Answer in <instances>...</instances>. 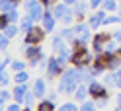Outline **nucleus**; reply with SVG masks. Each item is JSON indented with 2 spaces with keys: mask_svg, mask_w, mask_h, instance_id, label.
Wrapping results in <instances>:
<instances>
[{
  "mask_svg": "<svg viewBox=\"0 0 121 111\" xmlns=\"http://www.w3.org/2000/svg\"><path fill=\"white\" fill-rule=\"evenodd\" d=\"M72 98H74V101H78V103L90 99V88H88V84H86V82H82V84L76 88V92L72 94Z\"/></svg>",
  "mask_w": 121,
  "mask_h": 111,
  "instance_id": "9d476101",
  "label": "nucleus"
},
{
  "mask_svg": "<svg viewBox=\"0 0 121 111\" xmlns=\"http://www.w3.org/2000/svg\"><path fill=\"white\" fill-rule=\"evenodd\" d=\"M53 16H55L57 20H60V18H63L65 16V14H69L70 10H72V6H69V4H65V2H57L55 6H53Z\"/></svg>",
  "mask_w": 121,
  "mask_h": 111,
  "instance_id": "4468645a",
  "label": "nucleus"
},
{
  "mask_svg": "<svg viewBox=\"0 0 121 111\" xmlns=\"http://www.w3.org/2000/svg\"><path fill=\"white\" fill-rule=\"evenodd\" d=\"M108 101H109V98H100V99H96V105L98 107H105V105H108Z\"/></svg>",
  "mask_w": 121,
  "mask_h": 111,
  "instance_id": "ea45409f",
  "label": "nucleus"
},
{
  "mask_svg": "<svg viewBox=\"0 0 121 111\" xmlns=\"http://www.w3.org/2000/svg\"><path fill=\"white\" fill-rule=\"evenodd\" d=\"M88 88H90V98H92V99H100V98H109L108 86H105L104 82H98L96 78L88 82Z\"/></svg>",
  "mask_w": 121,
  "mask_h": 111,
  "instance_id": "20e7f679",
  "label": "nucleus"
},
{
  "mask_svg": "<svg viewBox=\"0 0 121 111\" xmlns=\"http://www.w3.org/2000/svg\"><path fill=\"white\" fill-rule=\"evenodd\" d=\"M115 88H119V90H121V68L115 70Z\"/></svg>",
  "mask_w": 121,
  "mask_h": 111,
  "instance_id": "58836bf2",
  "label": "nucleus"
},
{
  "mask_svg": "<svg viewBox=\"0 0 121 111\" xmlns=\"http://www.w3.org/2000/svg\"><path fill=\"white\" fill-rule=\"evenodd\" d=\"M57 109V103L51 101L49 98H43L39 103H37V111H55Z\"/></svg>",
  "mask_w": 121,
  "mask_h": 111,
  "instance_id": "412c9836",
  "label": "nucleus"
},
{
  "mask_svg": "<svg viewBox=\"0 0 121 111\" xmlns=\"http://www.w3.org/2000/svg\"><path fill=\"white\" fill-rule=\"evenodd\" d=\"M102 8L108 10V12H117L119 10V0H104Z\"/></svg>",
  "mask_w": 121,
  "mask_h": 111,
  "instance_id": "c85d7f7f",
  "label": "nucleus"
},
{
  "mask_svg": "<svg viewBox=\"0 0 121 111\" xmlns=\"http://www.w3.org/2000/svg\"><path fill=\"white\" fill-rule=\"evenodd\" d=\"M96 107H98V105H96V99H92V98L80 103V111H94Z\"/></svg>",
  "mask_w": 121,
  "mask_h": 111,
  "instance_id": "72a5a7b5",
  "label": "nucleus"
},
{
  "mask_svg": "<svg viewBox=\"0 0 121 111\" xmlns=\"http://www.w3.org/2000/svg\"><path fill=\"white\" fill-rule=\"evenodd\" d=\"M113 39H117V41H119V45H121V29L113 31Z\"/></svg>",
  "mask_w": 121,
  "mask_h": 111,
  "instance_id": "37998d69",
  "label": "nucleus"
},
{
  "mask_svg": "<svg viewBox=\"0 0 121 111\" xmlns=\"http://www.w3.org/2000/svg\"><path fill=\"white\" fill-rule=\"evenodd\" d=\"M117 12H119V16H121V6H119V10H117Z\"/></svg>",
  "mask_w": 121,
  "mask_h": 111,
  "instance_id": "de8ad7c7",
  "label": "nucleus"
},
{
  "mask_svg": "<svg viewBox=\"0 0 121 111\" xmlns=\"http://www.w3.org/2000/svg\"><path fill=\"white\" fill-rule=\"evenodd\" d=\"M20 31H22V29H20V24H18V21H12V24H8L6 29H2V33L8 35L10 39H16V35H18Z\"/></svg>",
  "mask_w": 121,
  "mask_h": 111,
  "instance_id": "aec40b11",
  "label": "nucleus"
},
{
  "mask_svg": "<svg viewBox=\"0 0 121 111\" xmlns=\"http://www.w3.org/2000/svg\"><path fill=\"white\" fill-rule=\"evenodd\" d=\"M14 8H18V4L14 2V0H0V12H10V10H14Z\"/></svg>",
  "mask_w": 121,
  "mask_h": 111,
  "instance_id": "c756f323",
  "label": "nucleus"
},
{
  "mask_svg": "<svg viewBox=\"0 0 121 111\" xmlns=\"http://www.w3.org/2000/svg\"><path fill=\"white\" fill-rule=\"evenodd\" d=\"M8 24H10V20L6 18V14H2V12H0V31L8 27Z\"/></svg>",
  "mask_w": 121,
  "mask_h": 111,
  "instance_id": "e433bc0d",
  "label": "nucleus"
},
{
  "mask_svg": "<svg viewBox=\"0 0 121 111\" xmlns=\"http://www.w3.org/2000/svg\"><path fill=\"white\" fill-rule=\"evenodd\" d=\"M31 90L37 95V99L47 98V84H45V78H35L33 84H31Z\"/></svg>",
  "mask_w": 121,
  "mask_h": 111,
  "instance_id": "1a4fd4ad",
  "label": "nucleus"
},
{
  "mask_svg": "<svg viewBox=\"0 0 121 111\" xmlns=\"http://www.w3.org/2000/svg\"><path fill=\"white\" fill-rule=\"evenodd\" d=\"M104 84L108 88H115V70H105L104 72Z\"/></svg>",
  "mask_w": 121,
  "mask_h": 111,
  "instance_id": "5701e85b",
  "label": "nucleus"
},
{
  "mask_svg": "<svg viewBox=\"0 0 121 111\" xmlns=\"http://www.w3.org/2000/svg\"><path fill=\"white\" fill-rule=\"evenodd\" d=\"M41 4L45 6V8H53V6L57 4V0H41Z\"/></svg>",
  "mask_w": 121,
  "mask_h": 111,
  "instance_id": "a19ab883",
  "label": "nucleus"
},
{
  "mask_svg": "<svg viewBox=\"0 0 121 111\" xmlns=\"http://www.w3.org/2000/svg\"><path fill=\"white\" fill-rule=\"evenodd\" d=\"M22 6H24V10H26L27 14H33L35 10H39L43 4H41V0H24Z\"/></svg>",
  "mask_w": 121,
  "mask_h": 111,
  "instance_id": "a211bd4d",
  "label": "nucleus"
},
{
  "mask_svg": "<svg viewBox=\"0 0 121 111\" xmlns=\"http://www.w3.org/2000/svg\"><path fill=\"white\" fill-rule=\"evenodd\" d=\"M102 4H104V0H90V10H98V8H102Z\"/></svg>",
  "mask_w": 121,
  "mask_h": 111,
  "instance_id": "4c0bfd02",
  "label": "nucleus"
},
{
  "mask_svg": "<svg viewBox=\"0 0 121 111\" xmlns=\"http://www.w3.org/2000/svg\"><path fill=\"white\" fill-rule=\"evenodd\" d=\"M12 82H14V78L8 74V68H6V70H0V88H8Z\"/></svg>",
  "mask_w": 121,
  "mask_h": 111,
  "instance_id": "393cba45",
  "label": "nucleus"
},
{
  "mask_svg": "<svg viewBox=\"0 0 121 111\" xmlns=\"http://www.w3.org/2000/svg\"><path fill=\"white\" fill-rule=\"evenodd\" d=\"M66 45V39H65V37H63V33H57L55 37H53V39H51V47H53V51H55V53H57V51H60V49H63Z\"/></svg>",
  "mask_w": 121,
  "mask_h": 111,
  "instance_id": "6ab92c4d",
  "label": "nucleus"
},
{
  "mask_svg": "<svg viewBox=\"0 0 121 111\" xmlns=\"http://www.w3.org/2000/svg\"><path fill=\"white\" fill-rule=\"evenodd\" d=\"M60 111H80V103L76 101H66V103H60V107H59Z\"/></svg>",
  "mask_w": 121,
  "mask_h": 111,
  "instance_id": "2f4dec72",
  "label": "nucleus"
},
{
  "mask_svg": "<svg viewBox=\"0 0 121 111\" xmlns=\"http://www.w3.org/2000/svg\"><path fill=\"white\" fill-rule=\"evenodd\" d=\"M60 33H63V37H65L69 43H72V41H74V37H76V33H74V27H72V25H63Z\"/></svg>",
  "mask_w": 121,
  "mask_h": 111,
  "instance_id": "b1692460",
  "label": "nucleus"
},
{
  "mask_svg": "<svg viewBox=\"0 0 121 111\" xmlns=\"http://www.w3.org/2000/svg\"><path fill=\"white\" fill-rule=\"evenodd\" d=\"M57 21L59 20L53 16V10L47 8V10H45V16H43V20L39 21V24L45 27V31H47V33H53V31H55V27H57Z\"/></svg>",
  "mask_w": 121,
  "mask_h": 111,
  "instance_id": "0eeeda50",
  "label": "nucleus"
},
{
  "mask_svg": "<svg viewBox=\"0 0 121 111\" xmlns=\"http://www.w3.org/2000/svg\"><path fill=\"white\" fill-rule=\"evenodd\" d=\"M117 53H119V55H121V45H119V49H117Z\"/></svg>",
  "mask_w": 121,
  "mask_h": 111,
  "instance_id": "49530a36",
  "label": "nucleus"
},
{
  "mask_svg": "<svg viewBox=\"0 0 121 111\" xmlns=\"http://www.w3.org/2000/svg\"><path fill=\"white\" fill-rule=\"evenodd\" d=\"M27 90H29V84H14V90H12V94H14V101L24 103Z\"/></svg>",
  "mask_w": 121,
  "mask_h": 111,
  "instance_id": "f8f14e48",
  "label": "nucleus"
},
{
  "mask_svg": "<svg viewBox=\"0 0 121 111\" xmlns=\"http://www.w3.org/2000/svg\"><path fill=\"white\" fill-rule=\"evenodd\" d=\"M59 21H60L63 25H74V24H76V14H74V10H70L69 14H65Z\"/></svg>",
  "mask_w": 121,
  "mask_h": 111,
  "instance_id": "a878e982",
  "label": "nucleus"
},
{
  "mask_svg": "<svg viewBox=\"0 0 121 111\" xmlns=\"http://www.w3.org/2000/svg\"><path fill=\"white\" fill-rule=\"evenodd\" d=\"M105 16H108V10H104V8H98V10H92V14H90V16H88V25L90 27H92L94 29V31H96V29L98 27H102V24H104V18Z\"/></svg>",
  "mask_w": 121,
  "mask_h": 111,
  "instance_id": "423d86ee",
  "label": "nucleus"
},
{
  "mask_svg": "<svg viewBox=\"0 0 121 111\" xmlns=\"http://www.w3.org/2000/svg\"><path fill=\"white\" fill-rule=\"evenodd\" d=\"M117 49H119V41H117V39H111V41L105 43V51H104V53L113 55V53H117Z\"/></svg>",
  "mask_w": 121,
  "mask_h": 111,
  "instance_id": "7c9ffc66",
  "label": "nucleus"
},
{
  "mask_svg": "<svg viewBox=\"0 0 121 111\" xmlns=\"http://www.w3.org/2000/svg\"><path fill=\"white\" fill-rule=\"evenodd\" d=\"M119 4H121V0H119Z\"/></svg>",
  "mask_w": 121,
  "mask_h": 111,
  "instance_id": "09e8293b",
  "label": "nucleus"
},
{
  "mask_svg": "<svg viewBox=\"0 0 121 111\" xmlns=\"http://www.w3.org/2000/svg\"><path fill=\"white\" fill-rule=\"evenodd\" d=\"M2 14H4V12H2ZM6 18L10 20V24H12V21H18V24H20V20H22L18 8H14V10H10V12H6Z\"/></svg>",
  "mask_w": 121,
  "mask_h": 111,
  "instance_id": "f704fd0d",
  "label": "nucleus"
},
{
  "mask_svg": "<svg viewBox=\"0 0 121 111\" xmlns=\"http://www.w3.org/2000/svg\"><path fill=\"white\" fill-rule=\"evenodd\" d=\"M94 53L88 47H80V49H72V57H70V64H74L76 68H84L94 62Z\"/></svg>",
  "mask_w": 121,
  "mask_h": 111,
  "instance_id": "f257e3e1",
  "label": "nucleus"
},
{
  "mask_svg": "<svg viewBox=\"0 0 121 111\" xmlns=\"http://www.w3.org/2000/svg\"><path fill=\"white\" fill-rule=\"evenodd\" d=\"M10 37L8 35H4V33H0V51L2 53H8V49H10Z\"/></svg>",
  "mask_w": 121,
  "mask_h": 111,
  "instance_id": "473e14b6",
  "label": "nucleus"
},
{
  "mask_svg": "<svg viewBox=\"0 0 121 111\" xmlns=\"http://www.w3.org/2000/svg\"><path fill=\"white\" fill-rule=\"evenodd\" d=\"M27 82H29V74H27V70L14 72V84H27Z\"/></svg>",
  "mask_w": 121,
  "mask_h": 111,
  "instance_id": "4be33fe9",
  "label": "nucleus"
},
{
  "mask_svg": "<svg viewBox=\"0 0 121 111\" xmlns=\"http://www.w3.org/2000/svg\"><path fill=\"white\" fill-rule=\"evenodd\" d=\"M113 39V33L109 31H94V37H92V53L94 55H102L105 51V43Z\"/></svg>",
  "mask_w": 121,
  "mask_h": 111,
  "instance_id": "f03ea898",
  "label": "nucleus"
},
{
  "mask_svg": "<svg viewBox=\"0 0 121 111\" xmlns=\"http://www.w3.org/2000/svg\"><path fill=\"white\" fill-rule=\"evenodd\" d=\"M55 55H57V58H59V62L66 68V64L70 62V57H72V47H66V45H65L60 51H57Z\"/></svg>",
  "mask_w": 121,
  "mask_h": 111,
  "instance_id": "ddd939ff",
  "label": "nucleus"
},
{
  "mask_svg": "<svg viewBox=\"0 0 121 111\" xmlns=\"http://www.w3.org/2000/svg\"><path fill=\"white\" fill-rule=\"evenodd\" d=\"M65 70V66L59 62V58L57 55H53V57H47V68H45V72H47V78H59L60 74H63Z\"/></svg>",
  "mask_w": 121,
  "mask_h": 111,
  "instance_id": "39448f33",
  "label": "nucleus"
},
{
  "mask_svg": "<svg viewBox=\"0 0 121 111\" xmlns=\"http://www.w3.org/2000/svg\"><path fill=\"white\" fill-rule=\"evenodd\" d=\"M115 101H117V111H121V92L115 95Z\"/></svg>",
  "mask_w": 121,
  "mask_h": 111,
  "instance_id": "c03bdc74",
  "label": "nucleus"
},
{
  "mask_svg": "<svg viewBox=\"0 0 121 111\" xmlns=\"http://www.w3.org/2000/svg\"><path fill=\"white\" fill-rule=\"evenodd\" d=\"M35 24H37V21L33 20V16L26 12V16H22V20H20V29H22V33H27Z\"/></svg>",
  "mask_w": 121,
  "mask_h": 111,
  "instance_id": "2eb2a0df",
  "label": "nucleus"
},
{
  "mask_svg": "<svg viewBox=\"0 0 121 111\" xmlns=\"http://www.w3.org/2000/svg\"><path fill=\"white\" fill-rule=\"evenodd\" d=\"M63 2H65V4H69V6H74V4L78 2V0H63Z\"/></svg>",
  "mask_w": 121,
  "mask_h": 111,
  "instance_id": "a18cd8bd",
  "label": "nucleus"
},
{
  "mask_svg": "<svg viewBox=\"0 0 121 111\" xmlns=\"http://www.w3.org/2000/svg\"><path fill=\"white\" fill-rule=\"evenodd\" d=\"M35 99H37V95L33 94L31 88H29L27 94H26V99H24V107H26V109H31V107H33V103H35Z\"/></svg>",
  "mask_w": 121,
  "mask_h": 111,
  "instance_id": "bb28decb",
  "label": "nucleus"
},
{
  "mask_svg": "<svg viewBox=\"0 0 121 111\" xmlns=\"http://www.w3.org/2000/svg\"><path fill=\"white\" fill-rule=\"evenodd\" d=\"M82 82H78V80H66V82H63V80H59V86H57V90L60 94H65V95H72L74 92H76V88L80 86Z\"/></svg>",
  "mask_w": 121,
  "mask_h": 111,
  "instance_id": "6e6552de",
  "label": "nucleus"
},
{
  "mask_svg": "<svg viewBox=\"0 0 121 111\" xmlns=\"http://www.w3.org/2000/svg\"><path fill=\"white\" fill-rule=\"evenodd\" d=\"M12 61H14V58H12L8 53H4V58H2V62H0V70H6V68H10Z\"/></svg>",
  "mask_w": 121,
  "mask_h": 111,
  "instance_id": "c9c22d12",
  "label": "nucleus"
},
{
  "mask_svg": "<svg viewBox=\"0 0 121 111\" xmlns=\"http://www.w3.org/2000/svg\"><path fill=\"white\" fill-rule=\"evenodd\" d=\"M108 55V53H105ZM121 68V55L119 53H113V55H108V70H117Z\"/></svg>",
  "mask_w": 121,
  "mask_h": 111,
  "instance_id": "dca6fc26",
  "label": "nucleus"
},
{
  "mask_svg": "<svg viewBox=\"0 0 121 111\" xmlns=\"http://www.w3.org/2000/svg\"><path fill=\"white\" fill-rule=\"evenodd\" d=\"M59 94H60L59 90H57V92H49V94H47V98H49L51 101H57V98H59Z\"/></svg>",
  "mask_w": 121,
  "mask_h": 111,
  "instance_id": "79ce46f5",
  "label": "nucleus"
},
{
  "mask_svg": "<svg viewBox=\"0 0 121 111\" xmlns=\"http://www.w3.org/2000/svg\"><path fill=\"white\" fill-rule=\"evenodd\" d=\"M45 33H47L45 27L35 24L27 33H24V43H26V45H41L43 39H45Z\"/></svg>",
  "mask_w": 121,
  "mask_h": 111,
  "instance_id": "7ed1b4c3",
  "label": "nucleus"
},
{
  "mask_svg": "<svg viewBox=\"0 0 121 111\" xmlns=\"http://www.w3.org/2000/svg\"><path fill=\"white\" fill-rule=\"evenodd\" d=\"M22 53H24V57L27 58H35V57H39V55H43V51H41V45H22Z\"/></svg>",
  "mask_w": 121,
  "mask_h": 111,
  "instance_id": "9b49d317",
  "label": "nucleus"
},
{
  "mask_svg": "<svg viewBox=\"0 0 121 111\" xmlns=\"http://www.w3.org/2000/svg\"><path fill=\"white\" fill-rule=\"evenodd\" d=\"M72 10H74V14H76V16H86L88 10H90V0H88V2H84V0H78V2L72 6Z\"/></svg>",
  "mask_w": 121,
  "mask_h": 111,
  "instance_id": "f3484780",
  "label": "nucleus"
},
{
  "mask_svg": "<svg viewBox=\"0 0 121 111\" xmlns=\"http://www.w3.org/2000/svg\"><path fill=\"white\" fill-rule=\"evenodd\" d=\"M27 64H29V62H26V61L14 58L12 64H10V68H12V72H20V70H26V68H27Z\"/></svg>",
  "mask_w": 121,
  "mask_h": 111,
  "instance_id": "cd10ccee",
  "label": "nucleus"
}]
</instances>
